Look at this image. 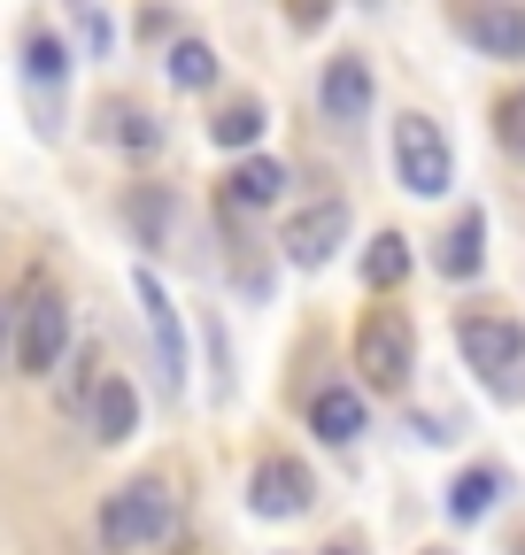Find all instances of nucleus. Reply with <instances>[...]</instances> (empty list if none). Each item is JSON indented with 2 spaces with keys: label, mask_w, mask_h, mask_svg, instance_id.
I'll use <instances>...</instances> for the list:
<instances>
[{
  "label": "nucleus",
  "mask_w": 525,
  "mask_h": 555,
  "mask_svg": "<svg viewBox=\"0 0 525 555\" xmlns=\"http://www.w3.org/2000/svg\"><path fill=\"white\" fill-rule=\"evenodd\" d=\"M170 525H178V494H170V478H131V486H116V494L101 502V547H116V555H140V547H163L170 540Z\"/></svg>",
  "instance_id": "f257e3e1"
},
{
  "label": "nucleus",
  "mask_w": 525,
  "mask_h": 555,
  "mask_svg": "<svg viewBox=\"0 0 525 555\" xmlns=\"http://www.w3.org/2000/svg\"><path fill=\"white\" fill-rule=\"evenodd\" d=\"M16 309H24V317L9 324V339H16V371H24V378L62 371V356H71V301H62L47 278H31Z\"/></svg>",
  "instance_id": "f03ea898"
},
{
  "label": "nucleus",
  "mask_w": 525,
  "mask_h": 555,
  "mask_svg": "<svg viewBox=\"0 0 525 555\" xmlns=\"http://www.w3.org/2000/svg\"><path fill=\"white\" fill-rule=\"evenodd\" d=\"M456 347L464 363L495 386V393H517V371H525V324L502 317V309H464L456 317Z\"/></svg>",
  "instance_id": "7ed1b4c3"
},
{
  "label": "nucleus",
  "mask_w": 525,
  "mask_h": 555,
  "mask_svg": "<svg viewBox=\"0 0 525 555\" xmlns=\"http://www.w3.org/2000/svg\"><path fill=\"white\" fill-rule=\"evenodd\" d=\"M356 371H363L371 393H402V386H410V371H418V332H410L402 309H371V317L356 324Z\"/></svg>",
  "instance_id": "20e7f679"
},
{
  "label": "nucleus",
  "mask_w": 525,
  "mask_h": 555,
  "mask_svg": "<svg viewBox=\"0 0 525 555\" xmlns=\"http://www.w3.org/2000/svg\"><path fill=\"white\" fill-rule=\"evenodd\" d=\"M394 178H402L418 201H440L456 185V155H448V139L433 116H402L394 124Z\"/></svg>",
  "instance_id": "39448f33"
},
{
  "label": "nucleus",
  "mask_w": 525,
  "mask_h": 555,
  "mask_svg": "<svg viewBox=\"0 0 525 555\" xmlns=\"http://www.w3.org/2000/svg\"><path fill=\"white\" fill-rule=\"evenodd\" d=\"M309 502H317L309 463H294V455H262L255 463V478H247V509L255 517H302Z\"/></svg>",
  "instance_id": "423d86ee"
},
{
  "label": "nucleus",
  "mask_w": 525,
  "mask_h": 555,
  "mask_svg": "<svg viewBox=\"0 0 525 555\" xmlns=\"http://www.w3.org/2000/svg\"><path fill=\"white\" fill-rule=\"evenodd\" d=\"M341 240H348V201H309V208H294V217H286V255H294L302 270L333 262Z\"/></svg>",
  "instance_id": "0eeeda50"
},
{
  "label": "nucleus",
  "mask_w": 525,
  "mask_h": 555,
  "mask_svg": "<svg viewBox=\"0 0 525 555\" xmlns=\"http://www.w3.org/2000/svg\"><path fill=\"white\" fill-rule=\"evenodd\" d=\"M131 286H140V309H148V332H155V356H163V386H178V378H185V317H178V301H170V286H163L155 270H140Z\"/></svg>",
  "instance_id": "6e6552de"
},
{
  "label": "nucleus",
  "mask_w": 525,
  "mask_h": 555,
  "mask_svg": "<svg viewBox=\"0 0 525 555\" xmlns=\"http://www.w3.org/2000/svg\"><path fill=\"white\" fill-rule=\"evenodd\" d=\"M464 39L495 62H525V9L517 0H472L464 9Z\"/></svg>",
  "instance_id": "1a4fd4ad"
},
{
  "label": "nucleus",
  "mask_w": 525,
  "mask_h": 555,
  "mask_svg": "<svg viewBox=\"0 0 525 555\" xmlns=\"http://www.w3.org/2000/svg\"><path fill=\"white\" fill-rule=\"evenodd\" d=\"M86 425H93L101 448H124L131 433H140V393H131V378H116V371L93 378V393H86Z\"/></svg>",
  "instance_id": "9d476101"
},
{
  "label": "nucleus",
  "mask_w": 525,
  "mask_h": 555,
  "mask_svg": "<svg viewBox=\"0 0 525 555\" xmlns=\"http://www.w3.org/2000/svg\"><path fill=\"white\" fill-rule=\"evenodd\" d=\"M309 433L333 440V448H356L363 440V393L356 386H317L309 393Z\"/></svg>",
  "instance_id": "9b49d317"
},
{
  "label": "nucleus",
  "mask_w": 525,
  "mask_h": 555,
  "mask_svg": "<svg viewBox=\"0 0 525 555\" xmlns=\"http://www.w3.org/2000/svg\"><path fill=\"white\" fill-rule=\"evenodd\" d=\"M363 108H371V62L363 54L324 62V116H333V124H363Z\"/></svg>",
  "instance_id": "f8f14e48"
},
{
  "label": "nucleus",
  "mask_w": 525,
  "mask_h": 555,
  "mask_svg": "<svg viewBox=\"0 0 525 555\" xmlns=\"http://www.w3.org/2000/svg\"><path fill=\"white\" fill-rule=\"evenodd\" d=\"M286 163H271V155H247V163H232L225 170V201L232 208H271V201H286Z\"/></svg>",
  "instance_id": "ddd939ff"
},
{
  "label": "nucleus",
  "mask_w": 525,
  "mask_h": 555,
  "mask_svg": "<svg viewBox=\"0 0 525 555\" xmlns=\"http://www.w3.org/2000/svg\"><path fill=\"white\" fill-rule=\"evenodd\" d=\"M479 262H487V217L464 208V217L448 224V240H440V278H479Z\"/></svg>",
  "instance_id": "4468645a"
},
{
  "label": "nucleus",
  "mask_w": 525,
  "mask_h": 555,
  "mask_svg": "<svg viewBox=\"0 0 525 555\" xmlns=\"http://www.w3.org/2000/svg\"><path fill=\"white\" fill-rule=\"evenodd\" d=\"M502 486H510V478H502L495 463L456 470V486H448V517H456V525H479V517L495 509V494H502Z\"/></svg>",
  "instance_id": "2eb2a0df"
},
{
  "label": "nucleus",
  "mask_w": 525,
  "mask_h": 555,
  "mask_svg": "<svg viewBox=\"0 0 525 555\" xmlns=\"http://www.w3.org/2000/svg\"><path fill=\"white\" fill-rule=\"evenodd\" d=\"M402 278H410V240H402V232H379V240L363 247V286H371V294H394Z\"/></svg>",
  "instance_id": "dca6fc26"
},
{
  "label": "nucleus",
  "mask_w": 525,
  "mask_h": 555,
  "mask_svg": "<svg viewBox=\"0 0 525 555\" xmlns=\"http://www.w3.org/2000/svg\"><path fill=\"white\" fill-rule=\"evenodd\" d=\"M170 78H178L185 93H209V86H217V54H209L202 39H178V47H170Z\"/></svg>",
  "instance_id": "f3484780"
},
{
  "label": "nucleus",
  "mask_w": 525,
  "mask_h": 555,
  "mask_svg": "<svg viewBox=\"0 0 525 555\" xmlns=\"http://www.w3.org/2000/svg\"><path fill=\"white\" fill-rule=\"evenodd\" d=\"M209 139H217V147H255V139H262V101H232V108H217Z\"/></svg>",
  "instance_id": "a211bd4d"
},
{
  "label": "nucleus",
  "mask_w": 525,
  "mask_h": 555,
  "mask_svg": "<svg viewBox=\"0 0 525 555\" xmlns=\"http://www.w3.org/2000/svg\"><path fill=\"white\" fill-rule=\"evenodd\" d=\"M108 139H116V147H131V155H155V147H163V124H155L148 108H116Z\"/></svg>",
  "instance_id": "6ab92c4d"
},
{
  "label": "nucleus",
  "mask_w": 525,
  "mask_h": 555,
  "mask_svg": "<svg viewBox=\"0 0 525 555\" xmlns=\"http://www.w3.org/2000/svg\"><path fill=\"white\" fill-rule=\"evenodd\" d=\"M24 69H31V86L54 93L62 69H71V62H62V39H54V31H31V39H24Z\"/></svg>",
  "instance_id": "aec40b11"
},
{
  "label": "nucleus",
  "mask_w": 525,
  "mask_h": 555,
  "mask_svg": "<svg viewBox=\"0 0 525 555\" xmlns=\"http://www.w3.org/2000/svg\"><path fill=\"white\" fill-rule=\"evenodd\" d=\"M495 131H502V147H510V155H525V86L495 101Z\"/></svg>",
  "instance_id": "412c9836"
},
{
  "label": "nucleus",
  "mask_w": 525,
  "mask_h": 555,
  "mask_svg": "<svg viewBox=\"0 0 525 555\" xmlns=\"http://www.w3.org/2000/svg\"><path fill=\"white\" fill-rule=\"evenodd\" d=\"M131 217H140V232H148V240H163V232H170V193H163V201H155V193H140V201H131Z\"/></svg>",
  "instance_id": "4be33fe9"
},
{
  "label": "nucleus",
  "mask_w": 525,
  "mask_h": 555,
  "mask_svg": "<svg viewBox=\"0 0 525 555\" xmlns=\"http://www.w3.org/2000/svg\"><path fill=\"white\" fill-rule=\"evenodd\" d=\"M0 356H9V309H0Z\"/></svg>",
  "instance_id": "5701e85b"
},
{
  "label": "nucleus",
  "mask_w": 525,
  "mask_h": 555,
  "mask_svg": "<svg viewBox=\"0 0 525 555\" xmlns=\"http://www.w3.org/2000/svg\"><path fill=\"white\" fill-rule=\"evenodd\" d=\"M324 555H356V547H324Z\"/></svg>",
  "instance_id": "b1692460"
},
{
  "label": "nucleus",
  "mask_w": 525,
  "mask_h": 555,
  "mask_svg": "<svg viewBox=\"0 0 525 555\" xmlns=\"http://www.w3.org/2000/svg\"><path fill=\"white\" fill-rule=\"evenodd\" d=\"M517 555H525V540H517Z\"/></svg>",
  "instance_id": "393cba45"
}]
</instances>
